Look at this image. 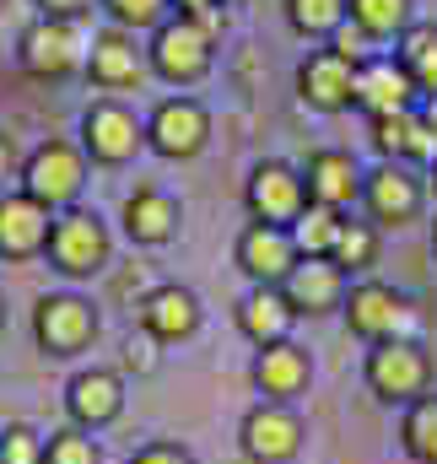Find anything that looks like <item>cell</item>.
Here are the masks:
<instances>
[{
  "instance_id": "1",
  "label": "cell",
  "mask_w": 437,
  "mask_h": 464,
  "mask_svg": "<svg viewBox=\"0 0 437 464\" xmlns=\"http://www.w3.org/2000/svg\"><path fill=\"white\" fill-rule=\"evenodd\" d=\"M362 383L373 400L384 405H416L432 394V356L422 351V341H384V346H367L362 362Z\"/></svg>"
},
{
  "instance_id": "2",
  "label": "cell",
  "mask_w": 437,
  "mask_h": 464,
  "mask_svg": "<svg viewBox=\"0 0 437 464\" xmlns=\"http://www.w3.org/2000/svg\"><path fill=\"white\" fill-rule=\"evenodd\" d=\"M98 330H103L98 308L87 297H76V292H44L33 303V341H38L44 356H54V362L82 356V351L98 341Z\"/></svg>"
},
{
  "instance_id": "3",
  "label": "cell",
  "mask_w": 437,
  "mask_h": 464,
  "mask_svg": "<svg viewBox=\"0 0 437 464\" xmlns=\"http://www.w3.org/2000/svg\"><path fill=\"white\" fill-rule=\"evenodd\" d=\"M345 330L367 346H384V341H411L416 330V308L405 292H394L389 281H356L345 292Z\"/></svg>"
},
{
  "instance_id": "4",
  "label": "cell",
  "mask_w": 437,
  "mask_h": 464,
  "mask_svg": "<svg viewBox=\"0 0 437 464\" xmlns=\"http://www.w3.org/2000/svg\"><path fill=\"white\" fill-rule=\"evenodd\" d=\"M303 438H308L303 416L292 405H276V400L248 405L238 421V454L248 464H292L303 454Z\"/></svg>"
},
{
  "instance_id": "5",
  "label": "cell",
  "mask_w": 437,
  "mask_h": 464,
  "mask_svg": "<svg viewBox=\"0 0 437 464\" xmlns=\"http://www.w3.org/2000/svg\"><path fill=\"white\" fill-rule=\"evenodd\" d=\"M87 184V157L71 146V140H44L27 162H22V195H33L38 206H49L54 217L76 206Z\"/></svg>"
},
{
  "instance_id": "6",
  "label": "cell",
  "mask_w": 437,
  "mask_h": 464,
  "mask_svg": "<svg viewBox=\"0 0 437 464\" xmlns=\"http://www.w3.org/2000/svg\"><path fill=\"white\" fill-rule=\"evenodd\" d=\"M49 265L60 270V276H71V281H87V276H98V270H109V227L98 222V211H60L54 217V232H49Z\"/></svg>"
},
{
  "instance_id": "7",
  "label": "cell",
  "mask_w": 437,
  "mask_h": 464,
  "mask_svg": "<svg viewBox=\"0 0 437 464\" xmlns=\"http://www.w3.org/2000/svg\"><path fill=\"white\" fill-rule=\"evenodd\" d=\"M243 206H248V217L265 222V227H297V217L308 211V184H303V173H297L292 162L270 157V162H259V168L248 173Z\"/></svg>"
},
{
  "instance_id": "8",
  "label": "cell",
  "mask_w": 437,
  "mask_h": 464,
  "mask_svg": "<svg viewBox=\"0 0 437 464\" xmlns=\"http://www.w3.org/2000/svg\"><path fill=\"white\" fill-rule=\"evenodd\" d=\"M206 140H211V114L195 98H168V103H157L151 119H146V146L157 157H168V162L200 157Z\"/></svg>"
},
{
  "instance_id": "9",
  "label": "cell",
  "mask_w": 437,
  "mask_h": 464,
  "mask_svg": "<svg viewBox=\"0 0 437 464\" xmlns=\"http://www.w3.org/2000/svg\"><path fill=\"white\" fill-rule=\"evenodd\" d=\"M146 146V124L130 114L124 103H92L87 114H82V151L92 157V162H103V168H124L135 151Z\"/></svg>"
},
{
  "instance_id": "10",
  "label": "cell",
  "mask_w": 437,
  "mask_h": 464,
  "mask_svg": "<svg viewBox=\"0 0 437 464\" xmlns=\"http://www.w3.org/2000/svg\"><path fill=\"white\" fill-rule=\"evenodd\" d=\"M146 60H151V71L162 82H200L211 71V33L200 22H189V16L162 22L151 49H146Z\"/></svg>"
},
{
  "instance_id": "11",
  "label": "cell",
  "mask_w": 437,
  "mask_h": 464,
  "mask_svg": "<svg viewBox=\"0 0 437 464\" xmlns=\"http://www.w3.org/2000/svg\"><path fill=\"white\" fill-rule=\"evenodd\" d=\"M422 200H427V189H422V179L411 173V162H378V168L362 179V206H367V217H373L378 227H405V222H416Z\"/></svg>"
},
{
  "instance_id": "12",
  "label": "cell",
  "mask_w": 437,
  "mask_h": 464,
  "mask_svg": "<svg viewBox=\"0 0 437 464\" xmlns=\"http://www.w3.org/2000/svg\"><path fill=\"white\" fill-rule=\"evenodd\" d=\"M124 416V378L113 367H82L65 383V421L82 432H103Z\"/></svg>"
},
{
  "instance_id": "13",
  "label": "cell",
  "mask_w": 437,
  "mask_h": 464,
  "mask_svg": "<svg viewBox=\"0 0 437 464\" xmlns=\"http://www.w3.org/2000/svg\"><path fill=\"white\" fill-rule=\"evenodd\" d=\"M82 65V33L65 16H38L22 33V71L38 82H60Z\"/></svg>"
},
{
  "instance_id": "14",
  "label": "cell",
  "mask_w": 437,
  "mask_h": 464,
  "mask_svg": "<svg viewBox=\"0 0 437 464\" xmlns=\"http://www.w3.org/2000/svg\"><path fill=\"white\" fill-rule=\"evenodd\" d=\"M141 330H146L157 346H184V341H195V330H200V297H195L189 286H179V281L151 286V292L141 297Z\"/></svg>"
},
{
  "instance_id": "15",
  "label": "cell",
  "mask_w": 437,
  "mask_h": 464,
  "mask_svg": "<svg viewBox=\"0 0 437 464\" xmlns=\"http://www.w3.org/2000/svg\"><path fill=\"white\" fill-rule=\"evenodd\" d=\"M259 400H276V405H292L297 394H308L314 383V356L297 346V341H276V346L254 351V367H248Z\"/></svg>"
},
{
  "instance_id": "16",
  "label": "cell",
  "mask_w": 437,
  "mask_h": 464,
  "mask_svg": "<svg viewBox=\"0 0 437 464\" xmlns=\"http://www.w3.org/2000/svg\"><path fill=\"white\" fill-rule=\"evenodd\" d=\"M297 243H292V227H265V222H248L238 232V270L254 281V286H281L297 265Z\"/></svg>"
},
{
  "instance_id": "17",
  "label": "cell",
  "mask_w": 437,
  "mask_h": 464,
  "mask_svg": "<svg viewBox=\"0 0 437 464\" xmlns=\"http://www.w3.org/2000/svg\"><path fill=\"white\" fill-rule=\"evenodd\" d=\"M297 92L308 109L335 114L345 103H356V60H345L340 49H314L297 71Z\"/></svg>"
},
{
  "instance_id": "18",
  "label": "cell",
  "mask_w": 437,
  "mask_h": 464,
  "mask_svg": "<svg viewBox=\"0 0 437 464\" xmlns=\"http://www.w3.org/2000/svg\"><path fill=\"white\" fill-rule=\"evenodd\" d=\"M54 211L38 206L33 195H0V259H38L49 248Z\"/></svg>"
},
{
  "instance_id": "19",
  "label": "cell",
  "mask_w": 437,
  "mask_h": 464,
  "mask_svg": "<svg viewBox=\"0 0 437 464\" xmlns=\"http://www.w3.org/2000/svg\"><path fill=\"white\" fill-rule=\"evenodd\" d=\"M362 168H356V157L351 151H335V146H325V151H314L308 157V168H303V184H308V206H329V211H351L356 200H362Z\"/></svg>"
},
{
  "instance_id": "20",
  "label": "cell",
  "mask_w": 437,
  "mask_h": 464,
  "mask_svg": "<svg viewBox=\"0 0 437 464\" xmlns=\"http://www.w3.org/2000/svg\"><path fill=\"white\" fill-rule=\"evenodd\" d=\"M356 103L373 119L416 109V82L400 65V54H378V60H362L356 65Z\"/></svg>"
},
{
  "instance_id": "21",
  "label": "cell",
  "mask_w": 437,
  "mask_h": 464,
  "mask_svg": "<svg viewBox=\"0 0 437 464\" xmlns=\"http://www.w3.org/2000/svg\"><path fill=\"white\" fill-rule=\"evenodd\" d=\"M351 276L335 265V259H297L292 265V276L281 281V292L292 297V308H297V319L308 314V319H319V314H335V308H345V286Z\"/></svg>"
},
{
  "instance_id": "22",
  "label": "cell",
  "mask_w": 437,
  "mask_h": 464,
  "mask_svg": "<svg viewBox=\"0 0 437 464\" xmlns=\"http://www.w3.org/2000/svg\"><path fill=\"white\" fill-rule=\"evenodd\" d=\"M292 324H297V308H292V297L281 286H248V297L238 303V330L254 351L292 341Z\"/></svg>"
},
{
  "instance_id": "23",
  "label": "cell",
  "mask_w": 437,
  "mask_h": 464,
  "mask_svg": "<svg viewBox=\"0 0 437 464\" xmlns=\"http://www.w3.org/2000/svg\"><path fill=\"white\" fill-rule=\"evenodd\" d=\"M373 146L384 162H437V130L416 109L373 119Z\"/></svg>"
},
{
  "instance_id": "24",
  "label": "cell",
  "mask_w": 437,
  "mask_h": 464,
  "mask_svg": "<svg viewBox=\"0 0 437 464\" xmlns=\"http://www.w3.org/2000/svg\"><path fill=\"white\" fill-rule=\"evenodd\" d=\"M179 200L168 195V189H157V184H141L130 200H124V232H130V243H141V248H162L173 232H179Z\"/></svg>"
},
{
  "instance_id": "25",
  "label": "cell",
  "mask_w": 437,
  "mask_h": 464,
  "mask_svg": "<svg viewBox=\"0 0 437 464\" xmlns=\"http://www.w3.org/2000/svg\"><path fill=\"white\" fill-rule=\"evenodd\" d=\"M146 49H135V38L124 33V27H109V33H98L92 38V54H87V76L98 82V87H135L141 76H146Z\"/></svg>"
},
{
  "instance_id": "26",
  "label": "cell",
  "mask_w": 437,
  "mask_h": 464,
  "mask_svg": "<svg viewBox=\"0 0 437 464\" xmlns=\"http://www.w3.org/2000/svg\"><path fill=\"white\" fill-rule=\"evenodd\" d=\"M400 449H405V459H416V464H437V394L405 405V416H400Z\"/></svg>"
},
{
  "instance_id": "27",
  "label": "cell",
  "mask_w": 437,
  "mask_h": 464,
  "mask_svg": "<svg viewBox=\"0 0 437 464\" xmlns=\"http://www.w3.org/2000/svg\"><path fill=\"white\" fill-rule=\"evenodd\" d=\"M329 259L345 270V276H367L373 265H378V227L373 222H340V237H335V248H329Z\"/></svg>"
},
{
  "instance_id": "28",
  "label": "cell",
  "mask_w": 437,
  "mask_h": 464,
  "mask_svg": "<svg viewBox=\"0 0 437 464\" xmlns=\"http://www.w3.org/2000/svg\"><path fill=\"white\" fill-rule=\"evenodd\" d=\"M400 65L411 71L422 98H437V27H411L400 38Z\"/></svg>"
},
{
  "instance_id": "29",
  "label": "cell",
  "mask_w": 437,
  "mask_h": 464,
  "mask_svg": "<svg viewBox=\"0 0 437 464\" xmlns=\"http://www.w3.org/2000/svg\"><path fill=\"white\" fill-rule=\"evenodd\" d=\"M351 22L367 33V38H394V33H411V0H345Z\"/></svg>"
},
{
  "instance_id": "30",
  "label": "cell",
  "mask_w": 437,
  "mask_h": 464,
  "mask_svg": "<svg viewBox=\"0 0 437 464\" xmlns=\"http://www.w3.org/2000/svg\"><path fill=\"white\" fill-rule=\"evenodd\" d=\"M340 211H329V206H308L303 217H297V227H292V243H297V254L303 259H329V248H335V237H340Z\"/></svg>"
},
{
  "instance_id": "31",
  "label": "cell",
  "mask_w": 437,
  "mask_h": 464,
  "mask_svg": "<svg viewBox=\"0 0 437 464\" xmlns=\"http://www.w3.org/2000/svg\"><path fill=\"white\" fill-rule=\"evenodd\" d=\"M286 22L303 38H325L345 27V0H286Z\"/></svg>"
},
{
  "instance_id": "32",
  "label": "cell",
  "mask_w": 437,
  "mask_h": 464,
  "mask_svg": "<svg viewBox=\"0 0 437 464\" xmlns=\"http://www.w3.org/2000/svg\"><path fill=\"white\" fill-rule=\"evenodd\" d=\"M44 464H103V449L82 427H60L44 438Z\"/></svg>"
},
{
  "instance_id": "33",
  "label": "cell",
  "mask_w": 437,
  "mask_h": 464,
  "mask_svg": "<svg viewBox=\"0 0 437 464\" xmlns=\"http://www.w3.org/2000/svg\"><path fill=\"white\" fill-rule=\"evenodd\" d=\"M0 464H44V432H33L27 421H11L0 432Z\"/></svg>"
},
{
  "instance_id": "34",
  "label": "cell",
  "mask_w": 437,
  "mask_h": 464,
  "mask_svg": "<svg viewBox=\"0 0 437 464\" xmlns=\"http://www.w3.org/2000/svg\"><path fill=\"white\" fill-rule=\"evenodd\" d=\"M109 11L119 27H162L168 0H109Z\"/></svg>"
},
{
  "instance_id": "35",
  "label": "cell",
  "mask_w": 437,
  "mask_h": 464,
  "mask_svg": "<svg viewBox=\"0 0 437 464\" xmlns=\"http://www.w3.org/2000/svg\"><path fill=\"white\" fill-rule=\"evenodd\" d=\"M157 362H162V356H157V341H151L146 330H135V335L124 341V367H130L135 378H151V372H157Z\"/></svg>"
},
{
  "instance_id": "36",
  "label": "cell",
  "mask_w": 437,
  "mask_h": 464,
  "mask_svg": "<svg viewBox=\"0 0 437 464\" xmlns=\"http://www.w3.org/2000/svg\"><path fill=\"white\" fill-rule=\"evenodd\" d=\"M130 464H200L184 443H146V449H135Z\"/></svg>"
},
{
  "instance_id": "37",
  "label": "cell",
  "mask_w": 437,
  "mask_h": 464,
  "mask_svg": "<svg viewBox=\"0 0 437 464\" xmlns=\"http://www.w3.org/2000/svg\"><path fill=\"white\" fill-rule=\"evenodd\" d=\"M221 5H227V0H179V16L200 22V27H206V33L217 38V33H221V22H227V16H221Z\"/></svg>"
},
{
  "instance_id": "38",
  "label": "cell",
  "mask_w": 437,
  "mask_h": 464,
  "mask_svg": "<svg viewBox=\"0 0 437 464\" xmlns=\"http://www.w3.org/2000/svg\"><path fill=\"white\" fill-rule=\"evenodd\" d=\"M38 5H44V16H65V22H76L92 0H38Z\"/></svg>"
},
{
  "instance_id": "39",
  "label": "cell",
  "mask_w": 437,
  "mask_h": 464,
  "mask_svg": "<svg viewBox=\"0 0 437 464\" xmlns=\"http://www.w3.org/2000/svg\"><path fill=\"white\" fill-rule=\"evenodd\" d=\"M16 168H22V157H16V140H11V135H0V184H5Z\"/></svg>"
},
{
  "instance_id": "40",
  "label": "cell",
  "mask_w": 437,
  "mask_h": 464,
  "mask_svg": "<svg viewBox=\"0 0 437 464\" xmlns=\"http://www.w3.org/2000/svg\"><path fill=\"white\" fill-rule=\"evenodd\" d=\"M422 119H427V124L437 130V98H427V114H422Z\"/></svg>"
},
{
  "instance_id": "41",
  "label": "cell",
  "mask_w": 437,
  "mask_h": 464,
  "mask_svg": "<svg viewBox=\"0 0 437 464\" xmlns=\"http://www.w3.org/2000/svg\"><path fill=\"white\" fill-rule=\"evenodd\" d=\"M0 330H5V297H0Z\"/></svg>"
},
{
  "instance_id": "42",
  "label": "cell",
  "mask_w": 437,
  "mask_h": 464,
  "mask_svg": "<svg viewBox=\"0 0 437 464\" xmlns=\"http://www.w3.org/2000/svg\"><path fill=\"white\" fill-rule=\"evenodd\" d=\"M432 248H437V222H432Z\"/></svg>"
},
{
  "instance_id": "43",
  "label": "cell",
  "mask_w": 437,
  "mask_h": 464,
  "mask_svg": "<svg viewBox=\"0 0 437 464\" xmlns=\"http://www.w3.org/2000/svg\"><path fill=\"white\" fill-rule=\"evenodd\" d=\"M432 184H437V162H432Z\"/></svg>"
}]
</instances>
